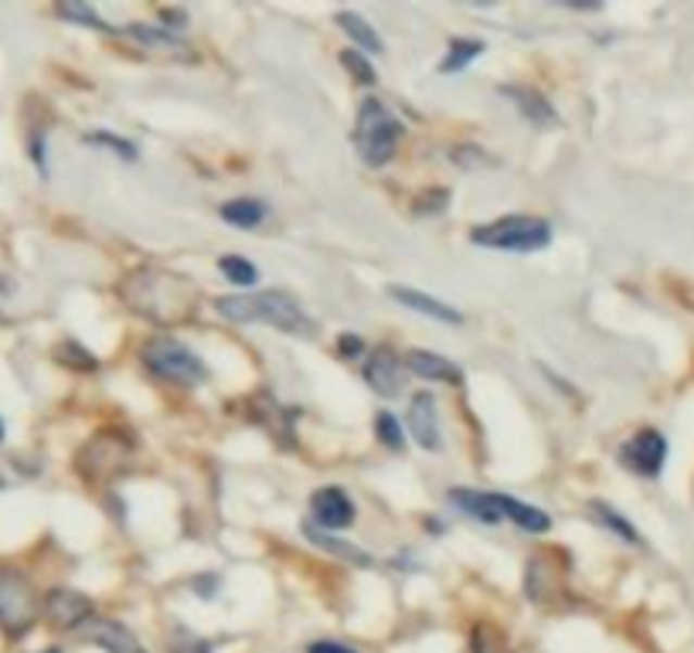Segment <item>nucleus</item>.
Instances as JSON below:
<instances>
[{
    "label": "nucleus",
    "instance_id": "f8f14e48",
    "mask_svg": "<svg viewBox=\"0 0 694 653\" xmlns=\"http://www.w3.org/2000/svg\"><path fill=\"white\" fill-rule=\"evenodd\" d=\"M79 637H83L86 643L102 646L106 653H147V646H143L130 630H126L123 623H116V619H99V616H92L89 623L79 626Z\"/></svg>",
    "mask_w": 694,
    "mask_h": 653
},
{
    "label": "nucleus",
    "instance_id": "e433bc0d",
    "mask_svg": "<svg viewBox=\"0 0 694 653\" xmlns=\"http://www.w3.org/2000/svg\"><path fill=\"white\" fill-rule=\"evenodd\" d=\"M45 653H59V650H45Z\"/></svg>",
    "mask_w": 694,
    "mask_h": 653
},
{
    "label": "nucleus",
    "instance_id": "f704fd0d",
    "mask_svg": "<svg viewBox=\"0 0 694 653\" xmlns=\"http://www.w3.org/2000/svg\"><path fill=\"white\" fill-rule=\"evenodd\" d=\"M306 653H357V650H354V646H344V643H333V640H320V643L306 646Z\"/></svg>",
    "mask_w": 694,
    "mask_h": 653
},
{
    "label": "nucleus",
    "instance_id": "bb28decb",
    "mask_svg": "<svg viewBox=\"0 0 694 653\" xmlns=\"http://www.w3.org/2000/svg\"><path fill=\"white\" fill-rule=\"evenodd\" d=\"M470 653H510V646L501 637V630H494L491 623H480L470 633Z\"/></svg>",
    "mask_w": 694,
    "mask_h": 653
},
{
    "label": "nucleus",
    "instance_id": "0eeeda50",
    "mask_svg": "<svg viewBox=\"0 0 694 653\" xmlns=\"http://www.w3.org/2000/svg\"><path fill=\"white\" fill-rule=\"evenodd\" d=\"M41 613V599L28 575L14 568H0V630L21 637L28 633Z\"/></svg>",
    "mask_w": 694,
    "mask_h": 653
},
{
    "label": "nucleus",
    "instance_id": "2eb2a0df",
    "mask_svg": "<svg viewBox=\"0 0 694 653\" xmlns=\"http://www.w3.org/2000/svg\"><path fill=\"white\" fill-rule=\"evenodd\" d=\"M389 296L395 299V304L408 307V310H416L422 317H432V320H440V323H463V313L450 304H443V299H436L429 293H419L413 286H389Z\"/></svg>",
    "mask_w": 694,
    "mask_h": 653
},
{
    "label": "nucleus",
    "instance_id": "a878e982",
    "mask_svg": "<svg viewBox=\"0 0 694 653\" xmlns=\"http://www.w3.org/2000/svg\"><path fill=\"white\" fill-rule=\"evenodd\" d=\"M55 361L65 364V368H72V371H96L99 368L96 355H89V350L83 344H75V341H62L55 347Z\"/></svg>",
    "mask_w": 694,
    "mask_h": 653
},
{
    "label": "nucleus",
    "instance_id": "c756f323",
    "mask_svg": "<svg viewBox=\"0 0 694 653\" xmlns=\"http://www.w3.org/2000/svg\"><path fill=\"white\" fill-rule=\"evenodd\" d=\"M375 433H378V439L389 446V449H402L405 446V436H402V425L395 422V415H389V412H381L378 419H375Z\"/></svg>",
    "mask_w": 694,
    "mask_h": 653
},
{
    "label": "nucleus",
    "instance_id": "39448f33",
    "mask_svg": "<svg viewBox=\"0 0 694 653\" xmlns=\"http://www.w3.org/2000/svg\"><path fill=\"white\" fill-rule=\"evenodd\" d=\"M140 361L150 368V374H157V379L181 385V388H194L209 379V368H204V361L194 355V350L167 334L147 337L140 347Z\"/></svg>",
    "mask_w": 694,
    "mask_h": 653
},
{
    "label": "nucleus",
    "instance_id": "a211bd4d",
    "mask_svg": "<svg viewBox=\"0 0 694 653\" xmlns=\"http://www.w3.org/2000/svg\"><path fill=\"white\" fill-rule=\"evenodd\" d=\"M450 500L459 508V511H467L474 521H483V524H501V511H497V500L494 494H483V490H470V487H453L450 490Z\"/></svg>",
    "mask_w": 694,
    "mask_h": 653
},
{
    "label": "nucleus",
    "instance_id": "72a5a7b5",
    "mask_svg": "<svg viewBox=\"0 0 694 653\" xmlns=\"http://www.w3.org/2000/svg\"><path fill=\"white\" fill-rule=\"evenodd\" d=\"M338 350H341V358H362L365 355V341L357 334H341L338 337Z\"/></svg>",
    "mask_w": 694,
    "mask_h": 653
},
{
    "label": "nucleus",
    "instance_id": "aec40b11",
    "mask_svg": "<svg viewBox=\"0 0 694 653\" xmlns=\"http://www.w3.org/2000/svg\"><path fill=\"white\" fill-rule=\"evenodd\" d=\"M303 535L311 538L317 548L330 551V555H338V559H344V562H351V565H371V555H368V551H362V548L351 545V541L333 538L330 532H324V527H317L314 521H311V524H303Z\"/></svg>",
    "mask_w": 694,
    "mask_h": 653
},
{
    "label": "nucleus",
    "instance_id": "412c9836",
    "mask_svg": "<svg viewBox=\"0 0 694 653\" xmlns=\"http://www.w3.org/2000/svg\"><path fill=\"white\" fill-rule=\"evenodd\" d=\"M218 215L225 225H231V229H260L266 218V205L255 197H236V201H225Z\"/></svg>",
    "mask_w": 694,
    "mask_h": 653
},
{
    "label": "nucleus",
    "instance_id": "cd10ccee",
    "mask_svg": "<svg viewBox=\"0 0 694 653\" xmlns=\"http://www.w3.org/2000/svg\"><path fill=\"white\" fill-rule=\"evenodd\" d=\"M341 65L351 72V79H354L357 86H375V82H378L375 65H371L362 52H354V48H344V52H341Z\"/></svg>",
    "mask_w": 694,
    "mask_h": 653
},
{
    "label": "nucleus",
    "instance_id": "20e7f679",
    "mask_svg": "<svg viewBox=\"0 0 694 653\" xmlns=\"http://www.w3.org/2000/svg\"><path fill=\"white\" fill-rule=\"evenodd\" d=\"M470 242L491 253H542L552 245V225L538 215H501L470 229Z\"/></svg>",
    "mask_w": 694,
    "mask_h": 653
},
{
    "label": "nucleus",
    "instance_id": "9b49d317",
    "mask_svg": "<svg viewBox=\"0 0 694 653\" xmlns=\"http://www.w3.org/2000/svg\"><path fill=\"white\" fill-rule=\"evenodd\" d=\"M311 511H314V524L324 527V532H344V527L354 524V500L341 490V487H324L311 497Z\"/></svg>",
    "mask_w": 694,
    "mask_h": 653
},
{
    "label": "nucleus",
    "instance_id": "423d86ee",
    "mask_svg": "<svg viewBox=\"0 0 694 653\" xmlns=\"http://www.w3.org/2000/svg\"><path fill=\"white\" fill-rule=\"evenodd\" d=\"M134 439L126 433H96L75 457V470L92 484H110L130 466Z\"/></svg>",
    "mask_w": 694,
    "mask_h": 653
},
{
    "label": "nucleus",
    "instance_id": "4468645a",
    "mask_svg": "<svg viewBox=\"0 0 694 653\" xmlns=\"http://www.w3.org/2000/svg\"><path fill=\"white\" fill-rule=\"evenodd\" d=\"M405 368L416 374V379L426 382H443V385H459L463 382V368L453 364L450 358L436 355V350H408L405 355Z\"/></svg>",
    "mask_w": 694,
    "mask_h": 653
},
{
    "label": "nucleus",
    "instance_id": "f03ea898",
    "mask_svg": "<svg viewBox=\"0 0 694 653\" xmlns=\"http://www.w3.org/2000/svg\"><path fill=\"white\" fill-rule=\"evenodd\" d=\"M215 310L231 320V323H252L263 320L282 334H296V337H314V320L303 313V307L293 296L279 293V290H266V293H252V296H218Z\"/></svg>",
    "mask_w": 694,
    "mask_h": 653
},
{
    "label": "nucleus",
    "instance_id": "c85d7f7f",
    "mask_svg": "<svg viewBox=\"0 0 694 653\" xmlns=\"http://www.w3.org/2000/svg\"><path fill=\"white\" fill-rule=\"evenodd\" d=\"M86 143H92V146H110V150H116V154H119L123 161H137V146H134L130 140H123V137L110 133V130L86 133Z\"/></svg>",
    "mask_w": 694,
    "mask_h": 653
},
{
    "label": "nucleus",
    "instance_id": "2f4dec72",
    "mask_svg": "<svg viewBox=\"0 0 694 653\" xmlns=\"http://www.w3.org/2000/svg\"><path fill=\"white\" fill-rule=\"evenodd\" d=\"M450 205V194H446V188H436V191H426L416 205H413V212L419 215V218H426V215H440L443 208Z\"/></svg>",
    "mask_w": 694,
    "mask_h": 653
},
{
    "label": "nucleus",
    "instance_id": "f3484780",
    "mask_svg": "<svg viewBox=\"0 0 694 653\" xmlns=\"http://www.w3.org/2000/svg\"><path fill=\"white\" fill-rule=\"evenodd\" d=\"M494 500H497L501 517L514 521V524L521 527V532L545 535L548 527H552V517H548L545 511H538V508H531V504H521V500H514V497H507V494H494Z\"/></svg>",
    "mask_w": 694,
    "mask_h": 653
},
{
    "label": "nucleus",
    "instance_id": "c9c22d12",
    "mask_svg": "<svg viewBox=\"0 0 694 653\" xmlns=\"http://www.w3.org/2000/svg\"><path fill=\"white\" fill-rule=\"evenodd\" d=\"M0 443H4V419H0Z\"/></svg>",
    "mask_w": 694,
    "mask_h": 653
},
{
    "label": "nucleus",
    "instance_id": "5701e85b",
    "mask_svg": "<svg viewBox=\"0 0 694 653\" xmlns=\"http://www.w3.org/2000/svg\"><path fill=\"white\" fill-rule=\"evenodd\" d=\"M477 55H483V41H477V38H456V41L450 44L446 59L440 62V72H443V75L463 72L470 62H477Z\"/></svg>",
    "mask_w": 694,
    "mask_h": 653
},
{
    "label": "nucleus",
    "instance_id": "4be33fe9",
    "mask_svg": "<svg viewBox=\"0 0 694 653\" xmlns=\"http://www.w3.org/2000/svg\"><path fill=\"white\" fill-rule=\"evenodd\" d=\"M341 24V31L348 35V38H354L362 48H368V52H375V55H381L384 52V41L378 38V31L371 28V24L362 17V14H354V11H338V17H333Z\"/></svg>",
    "mask_w": 694,
    "mask_h": 653
},
{
    "label": "nucleus",
    "instance_id": "6e6552de",
    "mask_svg": "<svg viewBox=\"0 0 694 653\" xmlns=\"http://www.w3.org/2000/svg\"><path fill=\"white\" fill-rule=\"evenodd\" d=\"M620 463L636 476H660L667 463V439L657 430H640L620 446Z\"/></svg>",
    "mask_w": 694,
    "mask_h": 653
},
{
    "label": "nucleus",
    "instance_id": "1a4fd4ad",
    "mask_svg": "<svg viewBox=\"0 0 694 653\" xmlns=\"http://www.w3.org/2000/svg\"><path fill=\"white\" fill-rule=\"evenodd\" d=\"M41 613L55 630H79L83 623L92 619V602L75 589H51L41 599Z\"/></svg>",
    "mask_w": 694,
    "mask_h": 653
},
{
    "label": "nucleus",
    "instance_id": "7c9ffc66",
    "mask_svg": "<svg viewBox=\"0 0 694 653\" xmlns=\"http://www.w3.org/2000/svg\"><path fill=\"white\" fill-rule=\"evenodd\" d=\"M59 14H62V17H68V21L89 24V28H96V31H113L110 24L102 21L92 8H86V4H59Z\"/></svg>",
    "mask_w": 694,
    "mask_h": 653
},
{
    "label": "nucleus",
    "instance_id": "f257e3e1",
    "mask_svg": "<svg viewBox=\"0 0 694 653\" xmlns=\"http://www.w3.org/2000/svg\"><path fill=\"white\" fill-rule=\"evenodd\" d=\"M123 304L157 326H171L194 313L198 290L171 269H140L123 283Z\"/></svg>",
    "mask_w": 694,
    "mask_h": 653
},
{
    "label": "nucleus",
    "instance_id": "393cba45",
    "mask_svg": "<svg viewBox=\"0 0 694 653\" xmlns=\"http://www.w3.org/2000/svg\"><path fill=\"white\" fill-rule=\"evenodd\" d=\"M218 269H222V276L228 283H236V286H255L260 283V269H255L249 259H242V256H222L218 259Z\"/></svg>",
    "mask_w": 694,
    "mask_h": 653
},
{
    "label": "nucleus",
    "instance_id": "9d476101",
    "mask_svg": "<svg viewBox=\"0 0 694 653\" xmlns=\"http://www.w3.org/2000/svg\"><path fill=\"white\" fill-rule=\"evenodd\" d=\"M405 425H408V436L416 439V446L429 449V453H440V449H443L440 412H436V398L429 392L413 395V406H408Z\"/></svg>",
    "mask_w": 694,
    "mask_h": 653
},
{
    "label": "nucleus",
    "instance_id": "ddd939ff",
    "mask_svg": "<svg viewBox=\"0 0 694 653\" xmlns=\"http://www.w3.org/2000/svg\"><path fill=\"white\" fill-rule=\"evenodd\" d=\"M365 379H368V385H371V392L375 395H381V398H395V395H402V361L392 355V350H375V355L368 358V364H365Z\"/></svg>",
    "mask_w": 694,
    "mask_h": 653
},
{
    "label": "nucleus",
    "instance_id": "dca6fc26",
    "mask_svg": "<svg viewBox=\"0 0 694 653\" xmlns=\"http://www.w3.org/2000/svg\"><path fill=\"white\" fill-rule=\"evenodd\" d=\"M501 95H507L510 103L521 110V116L538 123V127H555V123H558V113L552 110V103L531 86H504Z\"/></svg>",
    "mask_w": 694,
    "mask_h": 653
},
{
    "label": "nucleus",
    "instance_id": "7ed1b4c3",
    "mask_svg": "<svg viewBox=\"0 0 694 653\" xmlns=\"http://www.w3.org/2000/svg\"><path fill=\"white\" fill-rule=\"evenodd\" d=\"M405 137L402 119L381 103V99H365L357 106V119H354V150L362 154V161L368 167H384L395 154L399 143Z\"/></svg>",
    "mask_w": 694,
    "mask_h": 653
},
{
    "label": "nucleus",
    "instance_id": "473e14b6",
    "mask_svg": "<svg viewBox=\"0 0 694 653\" xmlns=\"http://www.w3.org/2000/svg\"><path fill=\"white\" fill-rule=\"evenodd\" d=\"M450 157H453V164H459L463 170H474V167H487V164H491V157H487L483 150H477V146H456Z\"/></svg>",
    "mask_w": 694,
    "mask_h": 653
},
{
    "label": "nucleus",
    "instance_id": "b1692460",
    "mask_svg": "<svg viewBox=\"0 0 694 653\" xmlns=\"http://www.w3.org/2000/svg\"><path fill=\"white\" fill-rule=\"evenodd\" d=\"M589 514H593L603 527H609V532L616 535V538H623V541H630V545H640V535H636V527L620 514V511H613L609 504H603V500H596L593 508H589Z\"/></svg>",
    "mask_w": 694,
    "mask_h": 653
},
{
    "label": "nucleus",
    "instance_id": "6ab92c4d",
    "mask_svg": "<svg viewBox=\"0 0 694 653\" xmlns=\"http://www.w3.org/2000/svg\"><path fill=\"white\" fill-rule=\"evenodd\" d=\"M126 35L137 38L147 48H153V52H161V55H177V59L191 55V48L181 38H177L174 31H167V28H150V24H126Z\"/></svg>",
    "mask_w": 694,
    "mask_h": 653
}]
</instances>
